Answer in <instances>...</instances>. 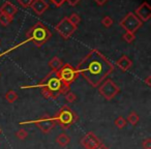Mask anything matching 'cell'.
Instances as JSON below:
<instances>
[{
	"label": "cell",
	"instance_id": "1",
	"mask_svg": "<svg viewBox=\"0 0 151 149\" xmlns=\"http://www.w3.org/2000/svg\"><path fill=\"white\" fill-rule=\"evenodd\" d=\"M77 71L91 86L99 87L114 71V64L99 50L93 49L79 62Z\"/></svg>",
	"mask_w": 151,
	"mask_h": 149
},
{
	"label": "cell",
	"instance_id": "2",
	"mask_svg": "<svg viewBox=\"0 0 151 149\" xmlns=\"http://www.w3.org/2000/svg\"><path fill=\"white\" fill-rule=\"evenodd\" d=\"M37 87L40 88L42 94L48 99H56L61 94H65L69 91V87L64 85L62 81L59 79L57 71H50L44 78V80L40 81L38 84L33 85V86H23L22 88H34Z\"/></svg>",
	"mask_w": 151,
	"mask_h": 149
},
{
	"label": "cell",
	"instance_id": "3",
	"mask_svg": "<svg viewBox=\"0 0 151 149\" xmlns=\"http://www.w3.org/2000/svg\"><path fill=\"white\" fill-rule=\"evenodd\" d=\"M52 36L51 31L42 23V22H36L27 32H26V40L28 42H31L36 47H42L46 44Z\"/></svg>",
	"mask_w": 151,
	"mask_h": 149
},
{
	"label": "cell",
	"instance_id": "4",
	"mask_svg": "<svg viewBox=\"0 0 151 149\" xmlns=\"http://www.w3.org/2000/svg\"><path fill=\"white\" fill-rule=\"evenodd\" d=\"M53 118H54L56 124H58L61 128L67 130L73 123L77 122L78 115H77V113L70 107L64 105L59 109V111L55 114V116Z\"/></svg>",
	"mask_w": 151,
	"mask_h": 149
},
{
	"label": "cell",
	"instance_id": "5",
	"mask_svg": "<svg viewBox=\"0 0 151 149\" xmlns=\"http://www.w3.org/2000/svg\"><path fill=\"white\" fill-rule=\"evenodd\" d=\"M59 79L62 81V83L66 86H70L71 83H73L77 78L79 77V73L77 71V68L73 66L69 63H65L61 66V68L57 71Z\"/></svg>",
	"mask_w": 151,
	"mask_h": 149
},
{
	"label": "cell",
	"instance_id": "6",
	"mask_svg": "<svg viewBox=\"0 0 151 149\" xmlns=\"http://www.w3.org/2000/svg\"><path fill=\"white\" fill-rule=\"evenodd\" d=\"M120 88L114 83L111 79H106L105 81L101 82V84L99 86V92L101 96L107 101L113 99L116 95L119 93Z\"/></svg>",
	"mask_w": 151,
	"mask_h": 149
},
{
	"label": "cell",
	"instance_id": "7",
	"mask_svg": "<svg viewBox=\"0 0 151 149\" xmlns=\"http://www.w3.org/2000/svg\"><path fill=\"white\" fill-rule=\"evenodd\" d=\"M119 24L125 31H129V32L134 33V32L142 26L143 22L134 15V13H128L127 15L120 21Z\"/></svg>",
	"mask_w": 151,
	"mask_h": 149
},
{
	"label": "cell",
	"instance_id": "8",
	"mask_svg": "<svg viewBox=\"0 0 151 149\" xmlns=\"http://www.w3.org/2000/svg\"><path fill=\"white\" fill-rule=\"evenodd\" d=\"M55 30H56L57 33L60 36H62L64 40H68V38L76 32L77 26L73 25V24L68 21L67 17H65L55 26Z\"/></svg>",
	"mask_w": 151,
	"mask_h": 149
},
{
	"label": "cell",
	"instance_id": "9",
	"mask_svg": "<svg viewBox=\"0 0 151 149\" xmlns=\"http://www.w3.org/2000/svg\"><path fill=\"white\" fill-rule=\"evenodd\" d=\"M31 122L35 124L44 134H49V132L56 126V122H55L54 118L51 117L48 114H45L40 119L35 120V121H31Z\"/></svg>",
	"mask_w": 151,
	"mask_h": 149
},
{
	"label": "cell",
	"instance_id": "10",
	"mask_svg": "<svg viewBox=\"0 0 151 149\" xmlns=\"http://www.w3.org/2000/svg\"><path fill=\"white\" fill-rule=\"evenodd\" d=\"M101 143V141L91 132H87L81 140V144L85 149H96Z\"/></svg>",
	"mask_w": 151,
	"mask_h": 149
},
{
	"label": "cell",
	"instance_id": "11",
	"mask_svg": "<svg viewBox=\"0 0 151 149\" xmlns=\"http://www.w3.org/2000/svg\"><path fill=\"white\" fill-rule=\"evenodd\" d=\"M134 15L142 22H147L151 18V7L147 2H144L136 9Z\"/></svg>",
	"mask_w": 151,
	"mask_h": 149
},
{
	"label": "cell",
	"instance_id": "12",
	"mask_svg": "<svg viewBox=\"0 0 151 149\" xmlns=\"http://www.w3.org/2000/svg\"><path fill=\"white\" fill-rule=\"evenodd\" d=\"M30 7L32 9V11L36 14V15L40 16L48 9L49 4L47 3L46 0H33L30 5Z\"/></svg>",
	"mask_w": 151,
	"mask_h": 149
},
{
	"label": "cell",
	"instance_id": "13",
	"mask_svg": "<svg viewBox=\"0 0 151 149\" xmlns=\"http://www.w3.org/2000/svg\"><path fill=\"white\" fill-rule=\"evenodd\" d=\"M18 12V9L15 4H13L9 1H6L2 4V6L0 7V14H4V15L9 16V17H13L16 15Z\"/></svg>",
	"mask_w": 151,
	"mask_h": 149
},
{
	"label": "cell",
	"instance_id": "14",
	"mask_svg": "<svg viewBox=\"0 0 151 149\" xmlns=\"http://www.w3.org/2000/svg\"><path fill=\"white\" fill-rule=\"evenodd\" d=\"M116 65H117V66L119 67L122 71H128L130 67H132V61L130 60L127 56L123 55V56H121L117 61H116Z\"/></svg>",
	"mask_w": 151,
	"mask_h": 149
},
{
	"label": "cell",
	"instance_id": "15",
	"mask_svg": "<svg viewBox=\"0 0 151 149\" xmlns=\"http://www.w3.org/2000/svg\"><path fill=\"white\" fill-rule=\"evenodd\" d=\"M63 65V62L60 58H58L57 56L53 57L50 61H49V66L53 71H58L61 68V66Z\"/></svg>",
	"mask_w": 151,
	"mask_h": 149
},
{
	"label": "cell",
	"instance_id": "16",
	"mask_svg": "<svg viewBox=\"0 0 151 149\" xmlns=\"http://www.w3.org/2000/svg\"><path fill=\"white\" fill-rule=\"evenodd\" d=\"M56 142L59 146L65 147L69 144V142H70V137H68L66 134H60L56 138Z\"/></svg>",
	"mask_w": 151,
	"mask_h": 149
},
{
	"label": "cell",
	"instance_id": "17",
	"mask_svg": "<svg viewBox=\"0 0 151 149\" xmlns=\"http://www.w3.org/2000/svg\"><path fill=\"white\" fill-rule=\"evenodd\" d=\"M4 97H5V99H6L7 103L14 104V103H15V101L18 99V94H17V92H16V91H14V90H9L6 93H5Z\"/></svg>",
	"mask_w": 151,
	"mask_h": 149
},
{
	"label": "cell",
	"instance_id": "18",
	"mask_svg": "<svg viewBox=\"0 0 151 149\" xmlns=\"http://www.w3.org/2000/svg\"><path fill=\"white\" fill-rule=\"evenodd\" d=\"M139 120H140V117H139V115H138V113H137V112L132 111V112H130V113L128 114L127 121L129 122L132 125H136V124L139 122Z\"/></svg>",
	"mask_w": 151,
	"mask_h": 149
},
{
	"label": "cell",
	"instance_id": "19",
	"mask_svg": "<svg viewBox=\"0 0 151 149\" xmlns=\"http://www.w3.org/2000/svg\"><path fill=\"white\" fill-rule=\"evenodd\" d=\"M13 22V17L4 15V14H0V24L2 26H9Z\"/></svg>",
	"mask_w": 151,
	"mask_h": 149
},
{
	"label": "cell",
	"instance_id": "20",
	"mask_svg": "<svg viewBox=\"0 0 151 149\" xmlns=\"http://www.w3.org/2000/svg\"><path fill=\"white\" fill-rule=\"evenodd\" d=\"M67 19H68V21L70 22L73 25H75V26H77L78 27V25H79V23L81 22V18H80V16L78 15V14H71L69 17H67Z\"/></svg>",
	"mask_w": 151,
	"mask_h": 149
},
{
	"label": "cell",
	"instance_id": "21",
	"mask_svg": "<svg viewBox=\"0 0 151 149\" xmlns=\"http://www.w3.org/2000/svg\"><path fill=\"white\" fill-rule=\"evenodd\" d=\"M122 38H123L126 42H128V44H132V42L136 40V35H134V33H132V32L125 31V33L122 35Z\"/></svg>",
	"mask_w": 151,
	"mask_h": 149
},
{
	"label": "cell",
	"instance_id": "22",
	"mask_svg": "<svg viewBox=\"0 0 151 149\" xmlns=\"http://www.w3.org/2000/svg\"><path fill=\"white\" fill-rule=\"evenodd\" d=\"M114 124H115L116 127L118 128H123L124 126L126 125V120L124 119L122 116H119L118 118H116L115 119V122H114Z\"/></svg>",
	"mask_w": 151,
	"mask_h": 149
},
{
	"label": "cell",
	"instance_id": "23",
	"mask_svg": "<svg viewBox=\"0 0 151 149\" xmlns=\"http://www.w3.org/2000/svg\"><path fill=\"white\" fill-rule=\"evenodd\" d=\"M16 137H17L19 140H25L28 137V132L26 130H24V128H21V130L16 132Z\"/></svg>",
	"mask_w": 151,
	"mask_h": 149
},
{
	"label": "cell",
	"instance_id": "24",
	"mask_svg": "<svg viewBox=\"0 0 151 149\" xmlns=\"http://www.w3.org/2000/svg\"><path fill=\"white\" fill-rule=\"evenodd\" d=\"M65 99H66L67 103L71 104V103H75L76 99H77V96H76V94L73 92H71V91H68V92L65 93Z\"/></svg>",
	"mask_w": 151,
	"mask_h": 149
},
{
	"label": "cell",
	"instance_id": "25",
	"mask_svg": "<svg viewBox=\"0 0 151 149\" xmlns=\"http://www.w3.org/2000/svg\"><path fill=\"white\" fill-rule=\"evenodd\" d=\"M101 24H103L105 27L109 28L113 25V20H112L110 17H108V16H106V17H104L103 20H101Z\"/></svg>",
	"mask_w": 151,
	"mask_h": 149
},
{
	"label": "cell",
	"instance_id": "26",
	"mask_svg": "<svg viewBox=\"0 0 151 149\" xmlns=\"http://www.w3.org/2000/svg\"><path fill=\"white\" fill-rule=\"evenodd\" d=\"M17 1L19 2V4L21 5V6L24 7V9H28V7H30V5H31L33 0H17Z\"/></svg>",
	"mask_w": 151,
	"mask_h": 149
},
{
	"label": "cell",
	"instance_id": "27",
	"mask_svg": "<svg viewBox=\"0 0 151 149\" xmlns=\"http://www.w3.org/2000/svg\"><path fill=\"white\" fill-rule=\"evenodd\" d=\"M142 147H143V149H151V140L150 139H146V140L143 141Z\"/></svg>",
	"mask_w": 151,
	"mask_h": 149
},
{
	"label": "cell",
	"instance_id": "28",
	"mask_svg": "<svg viewBox=\"0 0 151 149\" xmlns=\"http://www.w3.org/2000/svg\"><path fill=\"white\" fill-rule=\"evenodd\" d=\"M51 2L54 3L55 5H56L57 7L61 6V5L63 4V3L65 2V0H51Z\"/></svg>",
	"mask_w": 151,
	"mask_h": 149
},
{
	"label": "cell",
	"instance_id": "29",
	"mask_svg": "<svg viewBox=\"0 0 151 149\" xmlns=\"http://www.w3.org/2000/svg\"><path fill=\"white\" fill-rule=\"evenodd\" d=\"M65 2H67L71 6H75V5H77L80 2V0H65Z\"/></svg>",
	"mask_w": 151,
	"mask_h": 149
},
{
	"label": "cell",
	"instance_id": "30",
	"mask_svg": "<svg viewBox=\"0 0 151 149\" xmlns=\"http://www.w3.org/2000/svg\"><path fill=\"white\" fill-rule=\"evenodd\" d=\"M94 1H95V2H96L99 5H104L106 2H107L108 0H94Z\"/></svg>",
	"mask_w": 151,
	"mask_h": 149
},
{
	"label": "cell",
	"instance_id": "31",
	"mask_svg": "<svg viewBox=\"0 0 151 149\" xmlns=\"http://www.w3.org/2000/svg\"><path fill=\"white\" fill-rule=\"evenodd\" d=\"M96 149H109V148H108L107 145H105L104 143H101V144L99 145V147H97Z\"/></svg>",
	"mask_w": 151,
	"mask_h": 149
},
{
	"label": "cell",
	"instance_id": "32",
	"mask_svg": "<svg viewBox=\"0 0 151 149\" xmlns=\"http://www.w3.org/2000/svg\"><path fill=\"white\" fill-rule=\"evenodd\" d=\"M150 80H151V76H148L146 79H145V83H146L148 86H151V83H150Z\"/></svg>",
	"mask_w": 151,
	"mask_h": 149
},
{
	"label": "cell",
	"instance_id": "33",
	"mask_svg": "<svg viewBox=\"0 0 151 149\" xmlns=\"http://www.w3.org/2000/svg\"><path fill=\"white\" fill-rule=\"evenodd\" d=\"M1 132H2V130H1V127H0V135H1Z\"/></svg>",
	"mask_w": 151,
	"mask_h": 149
}]
</instances>
